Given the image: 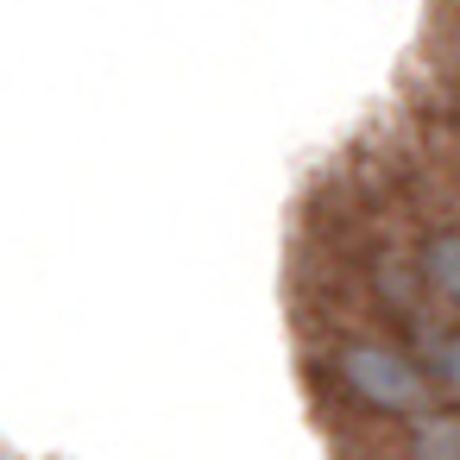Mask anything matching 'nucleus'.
I'll return each mask as SVG.
<instances>
[{
    "label": "nucleus",
    "instance_id": "obj_1",
    "mask_svg": "<svg viewBox=\"0 0 460 460\" xmlns=\"http://www.w3.org/2000/svg\"><path fill=\"white\" fill-rule=\"evenodd\" d=\"M334 372H341V385H347L359 403H372V410H385V416H429V403H435L422 366H416L410 353H397L391 341H366V334L341 341Z\"/></svg>",
    "mask_w": 460,
    "mask_h": 460
},
{
    "label": "nucleus",
    "instance_id": "obj_2",
    "mask_svg": "<svg viewBox=\"0 0 460 460\" xmlns=\"http://www.w3.org/2000/svg\"><path fill=\"white\" fill-rule=\"evenodd\" d=\"M422 278H429L435 296L460 303V234H435V240L422 246Z\"/></svg>",
    "mask_w": 460,
    "mask_h": 460
},
{
    "label": "nucleus",
    "instance_id": "obj_3",
    "mask_svg": "<svg viewBox=\"0 0 460 460\" xmlns=\"http://www.w3.org/2000/svg\"><path fill=\"white\" fill-rule=\"evenodd\" d=\"M410 460H460V416H416L410 429Z\"/></svg>",
    "mask_w": 460,
    "mask_h": 460
},
{
    "label": "nucleus",
    "instance_id": "obj_4",
    "mask_svg": "<svg viewBox=\"0 0 460 460\" xmlns=\"http://www.w3.org/2000/svg\"><path fill=\"white\" fill-rule=\"evenodd\" d=\"M422 347H429V366H435V378H441V385L460 397V334H429Z\"/></svg>",
    "mask_w": 460,
    "mask_h": 460
},
{
    "label": "nucleus",
    "instance_id": "obj_5",
    "mask_svg": "<svg viewBox=\"0 0 460 460\" xmlns=\"http://www.w3.org/2000/svg\"><path fill=\"white\" fill-rule=\"evenodd\" d=\"M378 290H385L397 309H410V303H416V271L397 265V259H378Z\"/></svg>",
    "mask_w": 460,
    "mask_h": 460
}]
</instances>
